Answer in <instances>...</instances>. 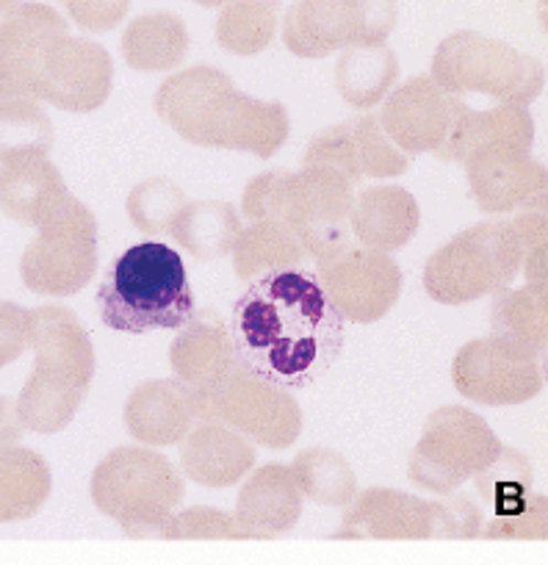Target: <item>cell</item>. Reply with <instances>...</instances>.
Masks as SVG:
<instances>
[{"instance_id": "obj_1", "label": "cell", "mask_w": 548, "mask_h": 565, "mask_svg": "<svg viewBox=\"0 0 548 565\" xmlns=\"http://www.w3.org/2000/svg\"><path fill=\"white\" fill-rule=\"evenodd\" d=\"M227 335L241 372L283 391L311 388L344 350V317L313 271H271L238 297Z\"/></svg>"}, {"instance_id": "obj_2", "label": "cell", "mask_w": 548, "mask_h": 565, "mask_svg": "<svg viewBox=\"0 0 548 565\" xmlns=\"http://www.w3.org/2000/svg\"><path fill=\"white\" fill-rule=\"evenodd\" d=\"M155 114L197 148L244 150L271 159L289 139V108L233 86L230 75L197 64L170 75L155 92Z\"/></svg>"}, {"instance_id": "obj_3", "label": "cell", "mask_w": 548, "mask_h": 565, "mask_svg": "<svg viewBox=\"0 0 548 565\" xmlns=\"http://www.w3.org/2000/svg\"><path fill=\"white\" fill-rule=\"evenodd\" d=\"M97 311L106 328L133 335L183 328L194 313L183 258L161 242L125 249L97 289Z\"/></svg>"}, {"instance_id": "obj_4", "label": "cell", "mask_w": 548, "mask_h": 565, "mask_svg": "<svg viewBox=\"0 0 548 565\" xmlns=\"http://www.w3.org/2000/svg\"><path fill=\"white\" fill-rule=\"evenodd\" d=\"M31 344L36 363L14 411L25 430L51 436L62 430L84 402L95 352L75 313L58 306L31 311Z\"/></svg>"}, {"instance_id": "obj_5", "label": "cell", "mask_w": 548, "mask_h": 565, "mask_svg": "<svg viewBox=\"0 0 548 565\" xmlns=\"http://www.w3.org/2000/svg\"><path fill=\"white\" fill-rule=\"evenodd\" d=\"M430 78L449 97L471 103L474 97L487 106H529L542 92L546 70L529 53L476 31L449 34L432 56Z\"/></svg>"}, {"instance_id": "obj_6", "label": "cell", "mask_w": 548, "mask_h": 565, "mask_svg": "<svg viewBox=\"0 0 548 565\" xmlns=\"http://www.w3.org/2000/svg\"><path fill=\"white\" fill-rule=\"evenodd\" d=\"M92 499L130 535H150L183 499V477L159 452L139 447L114 449L95 469Z\"/></svg>"}, {"instance_id": "obj_7", "label": "cell", "mask_w": 548, "mask_h": 565, "mask_svg": "<svg viewBox=\"0 0 548 565\" xmlns=\"http://www.w3.org/2000/svg\"><path fill=\"white\" fill-rule=\"evenodd\" d=\"M524 264V249L504 222H482L443 244L425 266L430 297L463 306L507 286Z\"/></svg>"}, {"instance_id": "obj_8", "label": "cell", "mask_w": 548, "mask_h": 565, "mask_svg": "<svg viewBox=\"0 0 548 565\" xmlns=\"http://www.w3.org/2000/svg\"><path fill=\"white\" fill-rule=\"evenodd\" d=\"M97 269V220L69 194L40 225V236L20 260L23 282L36 295L64 297L92 280Z\"/></svg>"}, {"instance_id": "obj_9", "label": "cell", "mask_w": 548, "mask_h": 565, "mask_svg": "<svg viewBox=\"0 0 548 565\" xmlns=\"http://www.w3.org/2000/svg\"><path fill=\"white\" fill-rule=\"evenodd\" d=\"M396 3L377 0H305L283 20V42L302 58H324L350 47L385 45L396 25Z\"/></svg>"}, {"instance_id": "obj_10", "label": "cell", "mask_w": 548, "mask_h": 565, "mask_svg": "<svg viewBox=\"0 0 548 565\" xmlns=\"http://www.w3.org/2000/svg\"><path fill=\"white\" fill-rule=\"evenodd\" d=\"M114 86L111 53L95 40L58 34L42 42L31 67V95L73 114H86L108 100Z\"/></svg>"}, {"instance_id": "obj_11", "label": "cell", "mask_w": 548, "mask_h": 565, "mask_svg": "<svg viewBox=\"0 0 548 565\" xmlns=\"http://www.w3.org/2000/svg\"><path fill=\"white\" fill-rule=\"evenodd\" d=\"M502 455V444L480 416L465 407L432 413L419 449L410 460V477L430 491H452Z\"/></svg>"}, {"instance_id": "obj_12", "label": "cell", "mask_w": 548, "mask_h": 565, "mask_svg": "<svg viewBox=\"0 0 548 565\" xmlns=\"http://www.w3.org/2000/svg\"><path fill=\"white\" fill-rule=\"evenodd\" d=\"M194 407L197 413L208 411L225 418L264 447H289L302 427V413L294 396L260 383L241 369L227 374L216 388L194 391Z\"/></svg>"}, {"instance_id": "obj_13", "label": "cell", "mask_w": 548, "mask_h": 565, "mask_svg": "<svg viewBox=\"0 0 548 565\" xmlns=\"http://www.w3.org/2000/svg\"><path fill=\"white\" fill-rule=\"evenodd\" d=\"M355 189L327 167H302V172H294L286 227L300 238L305 255L324 260L352 247L346 222L355 205Z\"/></svg>"}, {"instance_id": "obj_14", "label": "cell", "mask_w": 548, "mask_h": 565, "mask_svg": "<svg viewBox=\"0 0 548 565\" xmlns=\"http://www.w3.org/2000/svg\"><path fill=\"white\" fill-rule=\"evenodd\" d=\"M316 277L344 322H377L394 308L401 289V271L390 255L363 247H346L319 260Z\"/></svg>"}, {"instance_id": "obj_15", "label": "cell", "mask_w": 548, "mask_h": 565, "mask_svg": "<svg viewBox=\"0 0 548 565\" xmlns=\"http://www.w3.org/2000/svg\"><path fill=\"white\" fill-rule=\"evenodd\" d=\"M471 194L485 214L542 211L546 214L548 172L529 150L480 148L463 161Z\"/></svg>"}, {"instance_id": "obj_16", "label": "cell", "mask_w": 548, "mask_h": 565, "mask_svg": "<svg viewBox=\"0 0 548 565\" xmlns=\"http://www.w3.org/2000/svg\"><path fill=\"white\" fill-rule=\"evenodd\" d=\"M454 383L485 405H513L535 396L542 385L540 366L529 352L502 339L471 341L454 358Z\"/></svg>"}, {"instance_id": "obj_17", "label": "cell", "mask_w": 548, "mask_h": 565, "mask_svg": "<svg viewBox=\"0 0 548 565\" xmlns=\"http://www.w3.org/2000/svg\"><path fill=\"white\" fill-rule=\"evenodd\" d=\"M379 128L405 156L438 153L452 125V97L430 78L416 75L383 100Z\"/></svg>"}, {"instance_id": "obj_18", "label": "cell", "mask_w": 548, "mask_h": 565, "mask_svg": "<svg viewBox=\"0 0 548 565\" xmlns=\"http://www.w3.org/2000/svg\"><path fill=\"white\" fill-rule=\"evenodd\" d=\"M535 139V119L529 108L502 103V106H469L452 97V125L438 159L463 164L480 148L529 150Z\"/></svg>"}, {"instance_id": "obj_19", "label": "cell", "mask_w": 548, "mask_h": 565, "mask_svg": "<svg viewBox=\"0 0 548 565\" xmlns=\"http://www.w3.org/2000/svg\"><path fill=\"white\" fill-rule=\"evenodd\" d=\"M69 34L67 20L47 3H23L0 23V103L34 100L31 67L42 42Z\"/></svg>"}, {"instance_id": "obj_20", "label": "cell", "mask_w": 548, "mask_h": 565, "mask_svg": "<svg viewBox=\"0 0 548 565\" xmlns=\"http://www.w3.org/2000/svg\"><path fill=\"white\" fill-rule=\"evenodd\" d=\"M454 521L441 504H427L401 491H366L344 519L339 537H432L438 524Z\"/></svg>"}, {"instance_id": "obj_21", "label": "cell", "mask_w": 548, "mask_h": 565, "mask_svg": "<svg viewBox=\"0 0 548 565\" xmlns=\"http://www.w3.org/2000/svg\"><path fill=\"white\" fill-rule=\"evenodd\" d=\"M421 222L419 200L401 186H372L355 194L350 233L368 253H394L416 236Z\"/></svg>"}, {"instance_id": "obj_22", "label": "cell", "mask_w": 548, "mask_h": 565, "mask_svg": "<svg viewBox=\"0 0 548 565\" xmlns=\"http://www.w3.org/2000/svg\"><path fill=\"white\" fill-rule=\"evenodd\" d=\"M300 515L302 491L289 466H260L238 497L236 521L249 532V537L283 535L300 521Z\"/></svg>"}, {"instance_id": "obj_23", "label": "cell", "mask_w": 548, "mask_h": 565, "mask_svg": "<svg viewBox=\"0 0 548 565\" xmlns=\"http://www.w3.org/2000/svg\"><path fill=\"white\" fill-rule=\"evenodd\" d=\"M67 198V183L47 156L0 164V211L23 225L40 227Z\"/></svg>"}, {"instance_id": "obj_24", "label": "cell", "mask_w": 548, "mask_h": 565, "mask_svg": "<svg viewBox=\"0 0 548 565\" xmlns=\"http://www.w3.org/2000/svg\"><path fill=\"white\" fill-rule=\"evenodd\" d=\"M194 416H197L194 394L166 380L139 385L125 405V424L130 436L155 447L181 441Z\"/></svg>"}, {"instance_id": "obj_25", "label": "cell", "mask_w": 548, "mask_h": 565, "mask_svg": "<svg viewBox=\"0 0 548 565\" xmlns=\"http://www.w3.org/2000/svg\"><path fill=\"white\" fill-rule=\"evenodd\" d=\"M183 471L208 488H227L247 475L255 463V449L230 427L203 424L181 447Z\"/></svg>"}, {"instance_id": "obj_26", "label": "cell", "mask_w": 548, "mask_h": 565, "mask_svg": "<svg viewBox=\"0 0 548 565\" xmlns=\"http://www.w3.org/2000/svg\"><path fill=\"white\" fill-rule=\"evenodd\" d=\"M233 347L227 328L216 317L189 319L172 344V366L194 391H211L233 372Z\"/></svg>"}, {"instance_id": "obj_27", "label": "cell", "mask_w": 548, "mask_h": 565, "mask_svg": "<svg viewBox=\"0 0 548 565\" xmlns=\"http://www.w3.org/2000/svg\"><path fill=\"white\" fill-rule=\"evenodd\" d=\"M122 58L142 73H164L178 67L189 53V31L178 14L153 12L130 20L122 34Z\"/></svg>"}, {"instance_id": "obj_28", "label": "cell", "mask_w": 548, "mask_h": 565, "mask_svg": "<svg viewBox=\"0 0 548 565\" xmlns=\"http://www.w3.org/2000/svg\"><path fill=\"white\" fill-rule=\"evenodd\" d=\"M51 493V471L25 447L0 449V524H18L42 510Z\"/></svg>"}, {"instance_id": "obj_29", "label": "cell", "mask_w": 548, "mask_h": 565, "mask_svg": "<svg viewBox=\"0 0 548 565\" xmlns=\"http://www.w3.org/2000/svg\"><path fill=\"white\" fill-rule=\"evenodd\" d=\"M399 78V58L394 47H350L335 64V86L350 106L374 108L383 103Z\"/></svg>"}, {"instance_id": "obj_30", "label": "cell", "mask_w": 548, "mask_h": 565, "mask_svg": "<svg viewBox=\"0 0 548 565\" xmlns=\"http://www.w3.org/2000/svg\"><path fill=\"white\" fill-rule=\"evenodd\" d=\"M241 231V216L230 203L200 200V203H189L183 209L172 227V236L197 258H222V255L233 253Z\"/></svg>"}, {"instance_id": "obj_31", "label": "cell", "mask_w": 548, "mask_h": 565, "mask_svg": "<svg viewBox=\"0 0 548 565\" xmlns=\"http://www.w3.org/2000/svg\"><path fill=\"white\" fill-rule=\"evenodd\" d=\"M305 258L300 238L280 222H252L233 247V264L241 277H264L271 271L297 269Z\"/></svg>"}, {"instance_id": "obj_32", "label": "cell", "mask_w": 548, "mask_h": 565, "mask_svg": "<svg viewBox=\"0 0 548 565\" xmlns=\"http://www.w3.org/2000/svg\"><path fill=\"white\" fill-rule=\"evenodd\" d=\"M496 339L535 355L546 341V289L504 291L493 302Z\"/></svg>"}, {"instance_id": "obj_33", "label": "cell", "mask_w": 548, "mask_h": 565, "mask_svg": "<svg viewBox=\"0 0 548 565\" xmlns=\"http://www.w3.org/2000/svg\"><path fill=\"white\" fill-rule=\"evenodd\" d=\"M56 141L53 122L36 100L0 103V164L23 156H47Z\"/></svg>"}, {"instance_id": "obj_34", "label": "cell", "mask_w": 548, "mask_h": 565, "mask_svg": "<svg viewBox=\"0 0 548 565\" xmlns=\"http://www.w3.org/2000/svg\"><path fill=\"white\" fill-rule=\"evenodd\" d=\"M297 486L308 499L330 508H344L355 497V471L341 458L339 452L330 449H308L294 460Z\"/></svg>"}, {"instance_id": "obj_35", "label": "cell", "mask_w": 548, "mask_h": 565, "mask_svg": "<svg viewBox=\"0 0 548 565\" xmlns=\"http://www.w3.org/2000/svg\"><path fill=\"white\" fill-rule=\"evenodd\" d=\"M278 34V12L271 3L238 0L227 3L216 20V40L236 56H258Z\"/></svg>"}, {"instance_id": "obj_36", "label": "cell", "mask_w": 548, "mask_h": 565, "mask_svg": "<svg viewBox=\"0 0 548 565\" xmlns=\"http://www.w3.org/2000/svg\"><path fill=\"white\" fill-rule=\"evenodd\" d=\"M346 139H350L352 156L363 178H396L405 175L410 167V156L401 153L394 141L379 128L377 114H361L344 122Z\"/></svg>"}, {"instance_id": "obj_37", "label": "cell", "mask_w": 548, "mask_h": 565, "mask_svg": "<svg viewBox=\"0 0 548 565\" xmlns=\"http://www.w3.org/2000/svg\"><path fill=\"white\" fill-rule=\"evenodd\" d=\"M186 205V194L170 178H148L128 194L130 220L144 233H172Z\"/></svg>"}, {"instance_id": "obj_38", "label": "cell", "mask_w": 548, "mask_h": 565, "mask_svg": "<svg viewBox=\"0 0 548 565\" xmlns=\"http://www.w3.org/2000/svg\"><path fill=\"white\" fill-rule=\"evenodd\" d=\"M291 178L294 172L271 170L252 178L244 189L241 211L249 222H280L286 225L291 198Z\"/></svg>"}, {"instance_id": "obj_39", "label": "cell", "mask_w": 548, "mask_h": 565, "mask_svg": "<svg viewBox=\"0 0 548 565\" xmlns=\"http://www.w3.org/2000/svg\"><path fill=\"white\" fill-rule=\"evenodd\" d=\"M161 537H238V541H247L249 532L241 530L233 515L222 513V510L211 508H192L183 510V513L170 515V519L161 524L159 530Z\"/></svg>"}, {"instance_id": "obj_40", "label": "cell", "mask_w": 548, "mask_h": 565, "mask_svg": "<svg viewBox=\"0 0 548 565\" xmlns=\"http://www.w3.org/2000/svg\"><path fill=\"white\" fill-rule=\"evenodd\" d=\"M31 344V311L0 302V369L18 361Z\"/></svg>"}, {"instance_id": "obj_41", "label": "cell", "mask_w": 548, "mask_h": 565, "mask_svg": "<svg viewBox=\"0 0 548 565\" xmlns=\"http://www.w3.org/2000/svg\"><path fill=\"white\" fill-rule=\"evenodd\" d=\"M128 3L125 0H69L67 12L75 23L89 34H100V31L117 29L128 14Z\"/></svg>"}, {"instance_id": "obj_42", "label": "cell", "mask_w": 548, "mask_h": 565, "mask_svg": "<svg viewBox=\"0 0 548 565\" xmlns=\"http://www.w3.org/2000/svg\"><path fill=\"white\" fill-rule=\"evenodd\" d=\"M20 436H23V424H20L18 411L12 402L0 396V449H9Z\"/></svg>"}, {"instance_id": "obj_43", "label": "cell", "mask_w": 548, "mask_h": 565, "mask_svg": "<svg viewBox=\"0 0 548 565\" xmlns=\"http://www.w3.org/2000/svg\"><path fill=\"white\" fill-rule=\"evenodd\" d=\"M14 9V3H0V18H7L9 12H12Z\"/></svg>"}]
</instances>
